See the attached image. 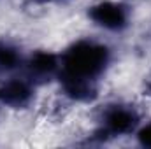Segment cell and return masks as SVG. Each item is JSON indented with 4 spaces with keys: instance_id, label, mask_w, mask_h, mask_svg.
<instances>
[{
    "instance_id": "1",
    "label": "cell",
    "mask_w": 151,
    "mask_h": 149,
    "mask_svg": "<svg viewBox=\"0 0 151 149\" xmlns=\"http://www.w3.org/2000/svg\"><path fill=\"white\" fill-rule=\"evenodd\" d=\"M60 77L97 82L111 63V49L97 40L79 39L60 56Z\"/></svg>"
},
{
    "instance_id": "2",
    "label": "cell",
    "mask_w": 151,
    "mask_h": 149,
    "mask_svg": "<svg viewBox=\"0 0 151 149\" xmlns=\"http://www.w3.org/2000/svg\"><path fill=\"white\" fill-rule=\"evenodd\" d=\"M88 18L106 32H123L130 23V9L123 2L100 0L88 7Z\"/></svg>"
},
{
    "instance_id": "3",
    "label": "cell",
    "mask_w": 151,
    "mask_h": 149,
    "mask_svg": "<svg viewBox=\"0 0 151 149\" xmlns=\"http://www.w3.org/2000/svg\"><path fill=\"white\" fill-rule=\"evenodd\" d=\"M102 132L109 137L135 133L141 125L139 112L125 104H111L102 112Z\"/></svg>"
},
{
    "instance_id": "4",
    "label": "cell",
    "mask_w": 151,
    "mask_h": 149,
    "mask_svg": "<svg viewBox=\"0 0 151 149\" xmlns=\"http://www.w3.org/2000/svg\"><path fill=\"white\" fill-rule=\"evenodd\" d=\"M34 98V81L28 77H11L0 86V102L12 109L27 107Z\"/></svg>"
},
{
    "instance_id": "5",
    "label": "cell",
    "mask_w": 151,
    "mask_h": 149,
    "mask_svg": "<svg viewBox=\"0 0 151 149\" xmlns=\"http://www.w3.org/2000/svg\"><path fill=\"white\" fill-rule=\"evenodd\" d=\"M30 81H44L60 75V56L51 51H35L23 63Z\"/></svg>"
},
{
    "instance_id": "6",
    "label": "cell",
    "mask_w": 151,
    "mask_h": 149,
    "mask_svg": "<svg viewBox=\"0 0 151 149\" xmlns=\"http://www.w3.org/2000/svg\"><path fill=\"white\" fill-rule=\"evenodd\" d=\"M25 63L19 47L9 40H0V72H14Z\"/></svg>"
},
{
    "instance_id": "7",
    "label": "cell",
    "mask_w": 151,
    "mask_h": 149,
    "mask_svg": "<svg viewBox=\"0 0 151 149\" xmlns=\"http://www.w3.org/2000/svg\"><path fill=\"white\" fill-rule=\"evenodd\" d=\"M134 135L137 137V142H139L142 148H151V121L141 123Z\"/></svg>"
},
{
    "instance_id": "8",
    "label": "cell",
    "mask_w": 151,
    "mask_h": 149,
    "mask_svg": "<svg viewBox=\"0 0 151 149\" xmlns=\"http://www.w3.org/2000/svg\"><path fill=\"white\" fill-rule=\"evenodd\" d=\"M32 2H37V4H49V2H55V0H32Z\"/></svg>"
},
{
    "instance_id": "9",
    "label": "cell",
    "mask_w": 151,
    "mask_h": 149,
    "mask_svg": "<svg viewBox=\"0 0 151 149\" xmlns=\"http://www.w3.org/2000/svg\"><path fill=\"white\" fill-rule=\"evenodd\" d=\"M148 91H150V95H151V81H150V84H148Z\"/></svg>"
}]
</instances>
